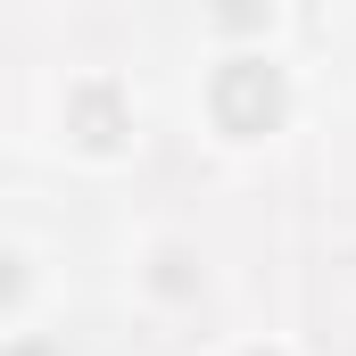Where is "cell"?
Masks as SVG:
<instances>
[{"instance_id": "6da1fadb", "label": "cell", "mask_w": 356, "mask_h": 356, "mask_svg": "<svg viewBox=\"0 0 356 356\" xmlns=\"http://www.w3.org/2000/svg\"><path fill=\"white\" fill-rule=\"evenodd\" d=\"M307 116V83L290 67V50H199L191 67V133L199 149L249 166V158H273Z\"/></svg>"}, {"instance_id": "7a4b0ae2", "label": "cell", "mask_w": 356, "mask_h": 356, "mask_svg": "<svg viewBox=\"0 0 356 356\" xmlns=\"http://www.w3.org/2000/svg\"><path fill=\"white\" fill-rule=\"evenodd\" d=\"M42 149L83 182L133 175L141 149H149V99L133 83V67H116V58L58 67L50 91H42Z\"/></svg>"}, {"instance_id": "3957f363", "label": "cell", "mask_w": 356, "mask_h": 356, "mask_svg": "<svg viewBox=\"0 0 356 356\" xmlns=\"http://www.w3.org/2000/svg\"><path fill=\"white\" fill-rule=\"evenodd\" d=\"M124 298H133V315H149V323H191V315L216 298V257L199 249V232L149 224V232H133V249H124Z\"/></svg>"}, {"instance_id": "277c9868", "label": "cell", "mask_w": 356, "mask_h": 356, "mask_svg": "<svg viewBox=\"0 0 356 356\" xmlns=\"http://www.w3.org/2000/svg\"><path fill=\"white\" fill-rule=\"evenodd\" d=\"M50 315H67V282L50 273V249L25 224H8L0 232V340L50 332Z\"/></svg>"}, {"instance_id": "5b68a950", "label": "cell", "mask_w": 356, "mask_h": 356, "mask_svg": "<svg viewBox=\"0 0 356 356\" xmlns=\"http://www.w3.org/2000/svg\"><path fill=\"white\" fill-rule=\"evenodd\" d=\"M199 50H273L290 42V0H191Z\"/></svg>"}, {"instance_id": "8992f818", "label": "cell", "mask_w": 356, "mask_h": 356, "mask_svg": "<svg viewBox=\"0 0 356 356\" xmlns=\"http://www.w3.org/2000/svg\"><path fill=\"white\" fill-rule=\"evenodd\" d=\"M199 356H307L290 332H224V340H207Z\"/></svg>"}, {"instance_id": "52a82bcc", "label": "cell", "mask_w": 356, "mask_h": 356, "mask_svg": "<svg viewBox=\"0 0 356 356\" xmlns=\"http://www.w3.org/2000/svg\"><path fill=\"white\" fill-rule=\"evenodd\" d=\"M8 8H25V17H33V8H75V0H8Z\"/></svg>"}]
</instances>
